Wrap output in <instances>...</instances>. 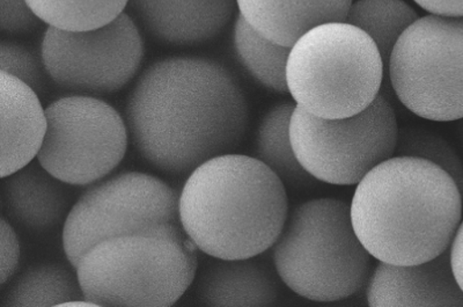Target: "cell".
Wrapping results in <instances>:
<instances>
[{
	"instance_id": "14",
	"label": "cell",
	"mask_w": 463,
	"mask_h": 307,
	"mask_svg": "<svg viewBox=\"0 0 463 307\" xmlns=\"http://www.w3.org/2000/svg\"><path fill=\"white\" fill-rule=\"evenodd\" d=\"M65 182L57 179L37 161L3 177L2 205L8 222L44 234L52 231L71 210Z\"/></svg>"
},
{
	"instance_id": "21",
	"label": "cell",
	"mask_w": 463,
	"mask_h": 307,
	"mask_svg": "<svg viewBox=\"0 0 463 307\" xmlns=\"http://www.w3.org/2000/svg\"><path fill=\"white\" fill-rule=\"evenodd\" d=\"M419 18L415 8L405 0H354L345 22L373 40L387 68L392 48Z\"/></svg>"
},
{
	"instance_id": "6",
	"label": "cell",
	"mask_w": 463,
	"mask_h": 307,
	"mask_svg": "<svg viewBox=\"0 0 463 307\" xmlns=\"http://www.w3.org/2000/svg\"><path fill=\"white\" fill-rule=\"evenodd\" d=\"M384 70L382 53L365 32L346 22L325 24L291 48L288 93L317 118H349L378 98Z\"/></svg>"
},
{
	"instance_id": "3",
	"label": "cell",
	"mask_w": 463,
	"mask_h": 307,
	"mask_svg": "<svg viewBox=\"0 0 463 307\" xmlns=\"http://www.w3.org/2000/svg\"><path fill=\"white\" fill-rule=\"evenodd\" d=\"M288 214L284 182L259 158L237 153L198 166L179 197L182 229L214 259L263 254L274 247Z\"/></svg>"
},
{
	"instance_id": "9",
	"label": "cell",
	"mask_w": 463,
	"mask_h": 307,
	"mask_svg": "<svg viewBox=\"0 0 463 307\" xmlns=\"http://www.w3.org/2000/svg\"><path fill=\"white\" fill-rule=\"evenodd\" d=\"M48 130L37 161L70 186L106 179L122 163L129 144L126 119L109 103L68 95L45 108Z\"/></svg>"
},
{
	"instance_id": "5",
	"label": "cell",
	"mask_w": 463,
	"mask_h": 307,
	"mask_svg": "<svg viewBox=\"0 0 463 307\" xmlns=\"http://www.w3.org/2000/svg\"><path fill=\"white\" fill-rule=\"evenodd\" d=\"M272 259L291 292L317 302L345 301L371 277L372 255L355 234L349 203L337 198H316L288 214Z\"/></svg>"
},
{
	"instance_id": "4",
	"label": "cell",
	"mask_w": 463,
	"mask_h": 307,
	"mask_svg": "<svg viewBox=\"0 0 463 307\" xmlns=\"http://www.w3.org/2000/svg\"><path fill=\"white\" fill-rule=\"evenodd\" d=\"M197 250L179 224L156 223L94 245L76 272L94 306H172L195 280Z\"/></svg>"
},
{
	"instance_id": "16",
	"label": "cell",
	"mask_w": 463,
	"mask_h": 307,
	"mask_svg": "<svg viewBox=\"0 0 463 307\" xmlns=\"http://www.w3.org/2000/svg\"><path fill=\"white\" fill-rule=\"evenodd\" d=\"M354 0H237L239 14L267 39L292 48L313 28L345 22Z\"/></svg>"
},
{
	"instance_id": "22",
	"label": "cell",
	"mask_w": 463,
	"mask_h": 307,
	"mask_svg": "<svg viewBox=\"0 0 463 307\" xmlns=\"http://www.w3.org/2000/svg\"><path fill=\"white\" fill-rule=\"evenodd\" d=\"M41 23L61 31L100 28L124 14L130 0H26Z\"/></svg>"
},
{
	"instance_id": "23",
	"label": "cell",
	"mask_w": 463,
	"mask_h": 307,
	"mask_svg": "<svg viewBox=\"0 0 463 307\" xmlns=\"http://www.w3.org/2000/svg\"><path fill=\"white\" fill-rule=\"evenodd\" d=\"M395 156L420 158L437 165L453 177L463 195V161L444 137L427 129L400 128Z\"/></svg>"
},
{
	"instance_id": "28",
	"label": "cell",
	"mask_w": 463,
	"mask_h": 307,
	"mask_svg": "<svg viewBox=\"0 0 463 307\" xmlns=\"http://www.w3.org/2000/svg\"><path fill=\"white\" fill-rule=\"evenodd\" d=\"M449 255L454 275L463 292V221L458 225L452 245H450Z\"/></svg>"
},
{
	"instance_id": "7",
	"label": "cell",
	"mask_w": 463,
	"mask_h": 307,
	"mask_svg": "<svg viewBox=\"0 0 463 307\" xmlns=\"http://www.w3.org/2000/svg\"><path fill=\"white\" fill-rule=\"evenodd\" d=\"M386 69L396 98L412 114L433 122L463 119V18L420 16Z\"/></svg>"
},
{
	"instance_id": "24",
	"label": "cell",
	"mask_w": 463,
	"mask_h": 307,
	"mask_svg": "<svg viewBox=\"0 0 463 307\" xmlns=\"http://www.w3.org/2000/svg\"><path fill=\"white\" fill-rule=\"evenodd\" d=\"M0 72L18 78L40 97L47 92L49 76L43 58H37L31 49L14 41L4 40L0 43Z\"/></svg>"
},
{
	"instance_id": "12",
	"label": "cell",
	"mask_w": 463,
	"mask_h": 307,
	"mask_svg": "<svg viewBox=\"0 0 463 307\" xmlns=\"http://www.w3.org/2000/svg\"><path fill=\"white\" fill-rule=\"evenodd\" d=\"M370 306H463V292L454 275L449 250L425 263H379L366 289Z\"/></svg>"
},
{
	"instance_id": "13",
	"label": "cell",
	"mask_w": 463,
	"mask_h": 307,
	"mask_svg": "<svg viewBox=\"0 0 463 307\" xmlns=\"http://www.w3.org/2000/svg\"><path fill=\"white\" fill-rule=\"evenodd\" d=\"M129 6L153 39L179 47L213 40L238 7L237 0H130Z\"/></svg>"
},
{
	"instance_id": "26",
	"label": "cell",
	"mask_w": 463,
	"mask_h": 307,
	"mask_svg": "<svg viewBox=\"0 0 463 307\" xmlns=\"http://www.w3.org/2000/svg\"><path fill=\"white\" fill-rule=\"evenodd\" d=\"M22 246L11 222H0V284L5 285L18 271Z\"/></svg>"
},
{
	"instance_id": "2",
	"label": "cell",
	"mask_w": 463,
	"mask_h": 307,
	"mask_svg": "<svg viewBox=\"0 0 463 307\" xmlns=\"http://www.w3.org/2000/svg\"><path fill=\"white\" fill-rule=\"evenodd\" d=\"M460 188L444 169L394 156L355 187L353 225L379 263L411 265L449 251L462 221Z\"/></svg>"
},
{
	"instance_id": "18",
	"label": "cell",
	"mask_w": 463,
	"mask_h": 307,
	"mask_svg": "<svg viewBox=\"0 0 463 307\" xmlns=\"http://www.w3.org/2000/svg\"><path fill=\"white\" fill-rule=\"evenodd\" d=\"M296 103H279L267 111L256 132V158L272 169L287 187L300 189L316 185L293 150L289 123Z\"/></svg>"
},
{
	"instance_id": "17",
	"label": "cell",
	"mask_w": 463,
	"mask_h": 307,
	"mask_svg": "<svg viewBox=\"0 0 463 307\" xmlns=\"http://www.w3.org/2000/svg\"><path fill=\"white\" fill-rule=\"evenodd\" d=\"M222 260L210 264L197 283V300L205 306H270L279 300L274 276L258 261Z\"/></svg>"
},
{
	"instance_id": "1",
	"label": "cell",
	"mask_w": 463,
	"mask_h": 307,
	"mask_svg": "<svg viewBox=\"0 0 463 307\" xmlns=\"http://www.w3.org/2000/svg\"><path fill=\"white\" fill-rule=\"evenodd\" d=\"M126 122L143 160L161 173L189 176L241 144L250 107L224 65L204 57H169L139 77L128 98Z\"/></svg>"
},
{
	"instance_id": "19",
	"label": "cell",
	"mask_w": 463,
	"mask_h": 307,
	"mask_svg": "<svg viewBox=\"0 0 463 307\" xmlns=\"http://www.w3.org/2000/svg\"><path fill=\"white\" fill-rule=\"evenodd\" d=\"M85 300L80 279L60 264L43 263L29 267L12 282L2 306H64Z\"/></svg>"
},
{
	"instance_id": "8",
	"label": "cell",
	"mask_w": 463,
	"mask_h": 307,
	"mask_svg": "<svg viewBox=\"0 0 463 307\" xmlns=\"http://www.w3.org/2000/svg\"><path fill=\"white\" fill-rule=\"evenodd\" d=\"M399 123L380 93L361 113L321 119L296 106L289 136L297 159L317 181L357 186L376 166L395 156Z\"/></svg>"
},
{
	"instance_id": "11",
	"label": "cell",
	"mask_w": 463,
	"mask_h": 307,
	"mask_svg": "<svg viewBox=\"0 0 463 307\" xmlns=\"http://www.w3.org/2000/svg\"><path fill=\"white\" fill-rule=\"evenodd\" d=\"M145 45L137 23L126 12L90 31L45 29L41 58L60 89L100 97L129 84L142 66Z\"/></svg>"
},
{
	"instance_id": "29",
	"label": "cell",
	"mask_w": 463,
	"mask_h": 307,
	"mask_svg": "<svg viewBox=\"0 0 463 307\" xmlns=\"http://www.w3.org/2000/svg\"><path fill=\"white\" fill-rule=\"evenodd\" d=\"M457 135L458 143H460L461 150L463 152V119L458 120L457 124Z\"/></svg>"
},
{
	"instance_id": "27",
	"label": "cell",
	"mask_w": 463,
	"mask_h": 307,
	"mask_svg": "<svg viewBox=\"0 0 463 307\" xmlns=\"http://www.w3.org/2000/svg\"><path fill=\"white\" fill-rule=\"evenodd\" d=\"M429 14L463 18V0H413Z\"/></svg>"
},
{
	"instance_id": "10",
	"label": "cell",
	"mask_w": 463,
	"mask_h": 307,
	"mask_svg": "<svg viewBox=\"0 0 463 307\" xmlns=\"http://www.w3.org/2000/svg\"><path fill=\"white\" fill-rule=\"evenodd\" d=\"M179 197L166 182L142 172H124L90 185L66 217L63 251L74 269L102 240L152 224H180Z\"/></svg>"
},
{
	"instance_id": "15",
	"label": "cell",
	"mask_w": 463,
	"mask_h": 307,
	"mask_svg": "<svg viewBox=\"0 0 463 307\" xmlns=\"http://www.w3.org/2000/svg\"><path fill=\"white\" fill-rule=\"evenodd\" d=\"M40 98L18 78L0 72L2 179L31 164L39 156L48 130L47 113Z\"/></svg>"
},
{
	"instance_id": "25",
	"label": "cell",
	"mask_w": 463,
	"mask_h": 307,
	"mask_svg": "<svg viewBox=\"0 0 463 307\" xmlns=\"http://www.w3.org/2000/svg\"><path fill=\"white\" fill-rule=\"evenodd\" d=\"M40 23L26 0H0V27L6 34H27Z\"/></svg>"
},
{
	"instance_id": "20",
	"label": "cell",
	"mask_w": 463,
	"mask_h": 307,
	"mask_svg": "<svg viewBox=\"0 0 463 307\" xmlns=\"http://www.w3.org/2000/svg\"><path fill=\"white\" fill-rule=\"evenodd\" d=\"M233 45L240 64L259 84L277 93H288L287 69L291 48L260 34L240 14L234 24Z\"/></svg>"
}]
</instances>
